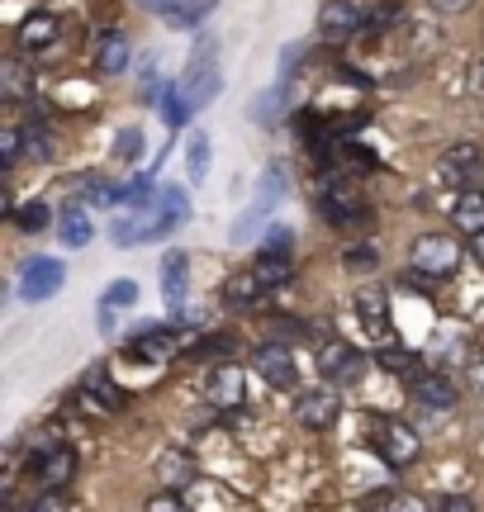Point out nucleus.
Instances as JSON below:
<instances>
[{"mask_svg":"<svg viewBox=\"0 0 484 512\" xmlns=\"http://www.w3.org/2000/svg\"><path fill=\"white\" fill-rule=\"evenodd\" d=\"M252 366H257V375L271 384V389H295L299 384L295 356L285 351V342H261V347L252 351Z\"/></svg>","mask_w":484,"mask_h":512,"instance_id":"9","label":"nucleus"},{"mask_svg":"<svg viewBox=\"0 0 484 512\" xmlns=\"http://www.w3.org/2000/svg\"><path fill=\"white\" fill-rule=\"evenodd\" d=\"M470 81H475V91H484V62H475V67H470Z\"/></svg>","mask_w":484,"mask_h":512,"instance_id":"49","label":"nucleus"},{"mask_svg":"<svg viewBox=\"0 0 484 512\" xmlns=\"http://www.w3.org/2000/svg\"><path fill=\"white\" fill-rule=\"evenodd\" d=\"M114 328H119V313H114V304H100V332H105V337H114Z\"/></svg>","mask_w":484,"mask_h":512,"instance_id":"45","label":"nucleus"},{"mask_svg":"<svg viewBox=\"0 0 484 512\" xmlns=\"http://www.w3.org/2000/svg\"><path fill=\"white\" fill-rule=\"evenodd\" d=\"M157 479H162V489H190L195 484V460L186 451H162L157 456Z\"/></svg>","mask_w":484,"mask_h":512,"instance_id":"21","label":"nucleus"},{"mask_svg":"<svg viewBox=\"0 0 484 512\" xmlns=\"http://www.w3.org/2000/svg\"><path fill=\"white\" fill-rule=\"evenodd\" d=\"M394 512H432V508L418 503V498H394Z\"/></svg>","mask_w":484,"mask_h":512,"instance_id":"47","label":"nucleus"},{"mask_svg":"<svg viewBox=\"0 0 484 512\" xmlns=\"http://www.w3.org/2000/svg\"><path fill=\"white\" fill-rule=\"evenodd\" d=\"M233 351H238L233 337H205V342H195V347H190V356H195V361H228Z\"/></svg>","mask_w":484,"mask_h":512,"instance_id":"35","label":"nucleus"},{"mask_svg":"<svg viewBox=\"0 0 484 512\" xmlns=\"http://www.w3.org/2000/svg\"><path fill=\"white\" fill-rule=\"evenodd\" d=\"M186 214H190L186 190H181V185H162L148 209H129V219H114L110 238H114V247H138V242L162 238L171 228H181Z\"/></svg>","mask_w":484,"mask_h":512,"instance_id":"1","label":"nucleus"},{"mask_svg":"<svg viewBox=\"0 0 484 512\" xmlns=\"http://www.w3.org/2000/svg\"><path fill=\"white\" fill-rule=\"evenodd\" d=\"M91 238H95L91 219H86L76 204H72V209H62V219H57V242H62V247H72V252H81Z\"/></svg>","mask_w":484,"mask_h":512,"instance_id":"27","label":"nucleus"},{"mask_svg":"<svg viewBox=\"0 0 484 512\" xmlns=\"http://www.w3.org/2000/svg\"><path fill=\"white\" fill-rule=\"evenodd\" d=\"M10 512H67V503H62V494H38L29 503H10Z\"/></svg>","mask_w":484,"mask_h":512,"instance_id":"41","label":"nucleus"},{"mask_svg":"<svg viewBox=\"0 0 484 512\" xmlns=\"http://www.w3.org/2000/svg\"><path fill=\"white\" fill-rule=\"evenodd\" d=\"M76 200H86L91 209H114V204H119V190H114L100 171H86V176H76Z\"/></svg>","mask_w":484,"mask_h":512,"instance_id":"25","label":"nucleus"},{"mask_svg":"<svg viewBox=\"0 0 484 512\" xmlns=\"http://www.w3.org/2000/svg\"><path fill=\"white\" fill-rule=\"evenodd\" d=\"M148 512H190V503L181 498V489H157L148 498Z\"/></svg>","mask_w":484,"mask_h":512,"instance_id":"40","label":"nucleus"},{"mask_svg":"<svg viewBox=\"0 0 484 512\" xmlns=\"http://www.w3.org/2000/svg\"><path fill=\"white\" fill-rule=\"evenodd\" d=\"M280 195H285V176H280V166H271V171L257 181V195H252V204H247V214L233 223V242H252V233L271 219V209L280 204Z\"/></svg>","mask_w":484,"mask_h":512,"instance_id":"5","label":"nucleus"},{"mask_svg":"<svg viewBox=\"0 0 484 512\" xmlns=\"http://www.w3.org/2000/svg\"><path fill=\"white\" fill-rule=\"evenodd\" d=\"M205 394H209L214 408H242V399H247V375H242L233 361H224V366L209 370Z\"/></svg>","mask_w":484,"mask_h":512,"instance_id":"14","label":"nucleus"},{"mask_svg":"<svg viewBox=\"0 0 484 512\" xmlns=\"http://www.w3.org/2000/svg\"><path fill=\"white\" fill-rule=\"evenodd\" d=\"M57 34H62V19L53 15V10H38V15H29L24 24H19L15 43L24 48V53H43V48H53Z\"/></svg>","mask_w":484,"mask_h":512,"instance_id":"17","label":"nucleus"},{"mask_svg":"<svg viewBox=\"0 0 484 512\" xmlns=\"http://www.w3.org/2000/svg\"><path fill=\"white\" fill-rule=\"evenodd\" d=\"M176 347H181V337H176V332H171V328H157V323H148V328H143V332H138V337L129 342V356H133V361H167Z\"/></svg>","mask_w":484,"mask_h":512,"instance_id":"18","label":"nucleus"},{"mask_svg":"<svg viewBox=\"0 0 484 512\" xmlns=\"http://www.w3.org/2000/svg\"><path fill=\"white\" fill-rule=\"evenodd\" d=\"M247 114H252V124H276L280 114H285V86L252 95V105H247Z\"/></svg>","mask_w":484,"mask_h":512,"instance_id":"30","label":"nucleus"},{"mask_svg":"<svg viewBox=\"0 0 484 512\" xmlns=\"http://www.w3.org/2000/svg\"><path fill=\"white\" fill-rule=\"evenodd\" d=\"M257 275L271 285V290H280V285H290V275H295V266H290V256H261L257 261Z\"/></svg>","mask_w":484,"mask_h":512,"instance_id":"33","label":"nucleus"},{"mask_svg":"<svg viewBox=\"0 0 484 512\" xmlns=\"http://www.w3.org/2000/svg\"><path fill=\"white\" fill-rule=\"evenodd\" d=\"M148 5H157V0H148Z\"/></svg>","mask_w":484,"mask_h":512,"instance_id":"50","label":"nucleus"},{"mask_svg":"<svg viewBox=\"0 0 484 512\" xmlns=\"http://www.w3.org/2000/svg\"><path fill=\"white\" fill-rule=\"evenodd\" d=\"M394 19H399V5H371L366 10V29H390Z\"/></svg>","mask_w":484,"mask_h":512,"instance_id":"42","label":"nucleus"},{"mask_svg":"<svg viewBox=\"0 0 484 512\" xmlns=\"http://www.w3.org/2000/svg\"><path fill=\"white\" fill-rule=\"evenodd\" d=\"M152 204V176H138V181L119 185V204L114 209H148Z\"/></svg>","mask_w":484,"mask_h":512,"instance_id":"34","label":"nucleus"},{"mask_svg":"<svg viewBox=\"0 0 484 512\" xmlns=\"http://www.w3.org/2000/svg\"><path fill=\"white\" fill-rule=\"evenodd\" d=\"M371 446L380 451V460H385L390 470H409L413 460H418V451H423L418 432L399 418H375L371 422Z\"/></svg>","mask_w":484,"mask_h":512,"instance_id":"2","label":"nucleus"},{"mask_svg":"<svg viewBox=\"0 0 484 512\" xmlns=\"http://www.w3.org/2000/svg\"><path fill=\"white\" fill-rule=\"evenodd\" d=\"M318 375L328 384H356L366 375V356L356 347H347V342H323V351H318Z\"/></svg>","mask_w":484,"mask_h":512,"instance_id":"8","label":"nucleus"},{"mask_svg":"<svg viewBox=\"0 0 484 512\" xmlns=\"http://www.w3.org/2000/svg\"><path fill=\"white\" fill-rule=\"evenodd\" d=\"M356 318H361V323H366V332H371V337H390V294H385V285H361V290H356Z\"/></svg>","mask_w":484,"mask_h":512,"instance_id":"13","label":"nucleus"},{"mask_svg":"<svg viewBox=\"0 0 484 512\" xmlns=\"http://www.w3.org/2000/svg\"><path fill=\"white\" fill-rule=\"evenodd\" d=\"M138 152H143V133H138V128H124V133L114 138V162H138Z\"/></svg>","mask_w":484,"mask_h":512,"instance_id":"39","label":"nucleus"},{"mask_svg":"<svg viewBox=\"0 0 484 512\" xmlns=\"http://www.w3.org/2000/svg\"><path fill=\"white\" fill-rule=\"evenodd\" d=\"M290 247H295V233H290L285 223H276V228H266V242H261V256H290Z\"/></svg>","mask_w":484,"mask_h":512,"instance_id":"37","label":"nucleus"},{"mask_svg":"<svg viewBox=\"0 0 484 512\" xmlns=\"http://www.w3.org/2000/svg\"><path fill=\"white\" fill-rule=\"evenodd\" d=\"M266 290H271V285H266L257 271H242V275H233V280L224 285V304L233 313H252V309L266 304Z\"/></svg>","mask_w":484,"mask_h":512,"instance_id":"16","label":"nucleus"},{"mask_svg":"<svg viewBox=\"0 0 484 512\" xmlns=\"http://www.w3.org/2000/svg\"><path fill=\"white\" fill-rule=\"evenodd\" d=\"M470 389H484V356H475V361H470Z\"/></svg>","mask_w":484,"mask_h":512,"instance_id":"46","label":"nucleus"},{"mask_svg":"<svg viewBox=\"0 0 484 512\" xmlns=\"http://www.w3.org/2000/svg\"><path fill=\"white\" fill-rule=\"evenodd\" d=\"M428 5L437 10V15H461V10H470L475 0H428Z\"/></svg>","mask_w":484,"mask_h":512,"instance_id":"44","label":"nucleus"},{"mask_svg":"<svg viewBox=\"0 0 484 512\" xmlns=\"http://www.w3.org/2000/svg\"><path fill=\"white\" fill-rule=\"evenodd\" d=\"M10 219H15L19 233H43L53 214H48V204L43 200H29V204H15V209H10Z\"/></svg>","mask_w":484,"mask_h":512,"instance_id":"31","label":"nucleus"},{"mask_svg":"<svg viewBox=\"0 0 484 512\" xmlns=\"http://www.w3.org/2000/svg\"><path fill=\"white\" fill-rule=\"evenodd\" d=\"M129 43H124V34H105L100 43H95V67L105 76H119L124 67H129Z\"/></svg>","mask_w":484,"mask_h":512,"instance_id":"26","label":"nucleus"},{"mask_svg":"<svg viewBox=\"0 0 484 512\" xmlns=\"http://www.w3.org/2000/svg\"><path fill=\"white\" fill-rule=\"evenodd\" d=\"M81 394L100 408V413H114V408H124V389L110 380V370L105 366H91L86 370V380H81Z\"/></svg>","mask_w":484,"mask_h":512,"instance_id":"19","label":"nucleus"},{"mask_svg":"<svg viewBox=\"0 0 484 512\" xmlns=\"http://www.w3.org/2000/svg\"><path fill=\"white\" fill-rule=\"evenodd\" d=\"M0 157H5V166H15L19 157H24V128H19V124L0 128Z\"/></svg>","mask_w":484,"mask_h":512,"instance_id":"36","label":"nucleus"},{"mask_svg":"<svg viewBox=\"0 0 484 512\" xmlns=\"http://www.w3.org/2000/svg\"><path fill=\"white\" fill-rule=\"evenodd\" d=\"M186 100H190V110H205L209 100L219 95V86H224V76H219V43L214 38H205L200 43V53L186 62Z\"/></svg>","mask_w":484,"mask_h":512,"instance_id":"4","label":"nucleus"},{"mask_svg":"<svg viewBox=\"0 0 484 512\" xmlns=\"http://www.w3.org/2000/svg\"><path fill=\"white\" fill-rule=\"evenodd\" d=\"M295 418H299V427H309V432H328V427L342 418V394H337V389H304L295 399Z\"/></svg>","mask_w":484,"mask_h":512,"instance_id":"7","label":"nucleus"},{"mask_svg":"<svg viewBox=\"0 0 484 512\" xmlns=\"http://www.w3.org/2000/svg\"><path fill=\"white\" fill-rule=\"evenodd\" d=\"M442 176H447L456 190H470V185H480L484 176V147L480 143H456L442 152Z\"/></svg>","mask_w":484,"mask_h":512,"instance_id":"11","label":"nucleus"},{"mask_svg":"<svg viewBox=\"0 0 484 512\" xmlns=\"http://www.w3.org/2000/svg\"><path fill=\"white\" fill-rule=\"evenodd\" d=\"M451 219H456V228H461V233H480V228H484V190H480V185H470V190H461V195H456V204H451Z\"/></svg>","mask_w":484,"mask_h":512,"instance_id":"23","label":"nucleus"},{"mask_svg":"<svg viewBox=\"0 0 484 512\" xmlns=\"http://www.w3.org/2000/svg\"><path fill=\"white\" fill-rule=\"evenodd\" d=\"M413 394H418V403H428V408H456V399H461L456 380H451V375H437V370H423V375L413 380Z\"/></svg>","mask_w":484,"mask_h":512,"instance_id":"20","label":"nucleus"},{"mask_svg":"<svg viewBox=\"0 0 484 512\" xmlns=\"http://www.w3.org/2000/svg\"><path fill=\"white\" fill-rule=\"evenodd\" d=\"M186 176H190V185H205V176H209V133H205V128H190Z\"/></svg>","mask_w":484,"mask_h":512,"instance_id":"28","label":"nucleus"},{"mask_svg":"<svg viewBox=\"0 0 484 512\" xmlns=\"http://www.w3.org/2000/svg\"><path fill=\"white\" fill-rule=\"evenodd\" d=\"M162 114H167V128H181L195 114L186 100V86H162Z\"/></svg>","mask_w":484,"mask_h":512,"instance_id":"32","label":"nucleus"},{"mask_svg":"<svg viewBox=\"0 0 484 512\" xmlns=\"http://www.w3.org/2000/svg\"><path fill=\"white\" fill-rule=\"evenodd\" d=\"M0 95H5V100H29V95H34V72H29L19 57H5V62H0Z\"/></svg>","mask_w":484,"mask_h":512,"instance_id":"24","label":"nucleus"},{"mask_svg":"<svg viewBox=\"0 0 484 512\" xmlns=\"http://www.w3.org/2000/svg\"><path fill=\"white\" fill-rule=\"evenodd\" d=\"M366 29V10L352 5V0H333V5H323V15H318V34L328 38V43H347Z\"/></svg>","mask_w":484,"mask_h":512,"instance_id":"12","label":"nucleus"},{"mask_svg":"<svg viewBox=\"0 0 484 512\" xmlns=\"http://www.w3.org/2000/svg\"><path fill=\"white\" fill-rule=\"evenodd\" d=\"M461 256H466V247L456 238H447V233H423V238H413V247H409L413 271L432 275V280H447V275L461 266Z\"/></svg>","mask_w":484,"mask_h":512,"instance_id":"3","label":"nucleus"},{"mask_svg":"<svg viewBox=\"0 0 484 512\" xmlns=\"http://www.w3.org/2000/svg\"><path fill=\"white\" fill-rule=\"evenodd\" d=\"M470 252L484 261V228H480V233H470Z\"/></svg>","mask_w":484,"mask_h":512,"instance_id":"48","label":"nucleus"},{"mask_svg":"<svg viewBox=\"0 0 484 512\" xmlns=\"http://www.w3.org/2000/svg\"><path fill=\"white\" fill-rule=\"evenodd\" d=\"M62 280H67L62 261H57V256H38V261H29L24 275H19V299H24V304H48V299L62 290Z\"/></svg>","mask_w":484,"mask_h":512,"instance_id":"6","label":"nucleus"},{"mask_svg":"<svg viewBox=\"0 0 484 512\" xmlns=\"http://www.w3.org/2000/svg\"><path fill=\"white\" fill-rule=\"evenodd\" d=\"M100 304H114V309H133V304H138V285H133V280H114L110 290L100 294Z\"/></svg>","mask_w":484,"mask_h":512,"instance_id":"38","label":"nucleus"},{"mask_svg":"<svg viewBox=\"0 0 484 512\" xmlns=\"http://www.w3.org/2000/svg\"><path fill=\"white\" fill-rule=\"evenodd\" d=\"M76 479V451L72 446H53L48 456L34 460V484L38 494H62L67 484Z\"/></svg>","mask_w":484,"mask_h":512,"instance_id":"10","label":"nucleus"},{"mask_svg":"<svg viewBox=\"0 0 484 512\" xmlns=\"http://www.w3.org/2000/svg\"><path fill=\"white\" fill-rule=\"evenodd\" d=\"M380 366L385 370H394V375H404V380H418V375H423V356H418V351H409V347H385L380 351Z\"/></svg>","mask_w":484,"mask_h":512,"instance_id":"29","label":"nucleus"},{"mask_svg":"<svg viewBox=\"0 0 484 512\" xmlns=\"http://www.w3.org/2000/svg\"><path fill=\"white\" fill-rule=\"evenodd\" d=\"M152 10H157L162 24H171V29H195V24L205 19L209 0H157Z\"/></svg>","mask_w":484,"mask_h":512,"instance_id":"22","label":"nucleus"},{"mask_svg":"<svg viewBox=\"0 0 484 512\" xmlns=\"http://www.w3.org/2000/svg\"><path fill=\"white\" fill-rule=\"evenodd\" d=\"M432 512H475V503H470V498H437Z\"/></svg>","mask_w":484,"mask_h":512,"instance_id":"43","label":"nucleus"},{"mask_svg":"<svg viewBox=\"0 0 484 512\" xmlns=\"http://www.w3.org/2000/svg\"><path fill=\"white\" fill-rule=\"evenodd\" d=\"M186 266H190L186 252H167V256H162V294H167L171 313H176V328H181V323H190V313H186Z\"/></svg>","mask_w":484,"mask_h":512,"instance_id":"15","label":"nucleus"}]
</instances>
